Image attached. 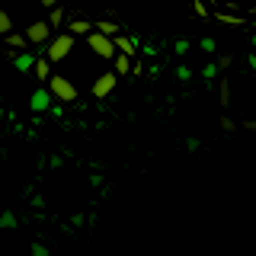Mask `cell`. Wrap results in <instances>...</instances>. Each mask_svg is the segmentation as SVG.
<instances>
[{
  "instance_id": "6da1fadb",
  "label": "cell",
  "mask_w": 256,
  "mask_h": 256,
  "mask_svg": "<svg viewBox=\"0 0 256 256\" xmlns=\"http://www.w3.org/2000/svg\"><path fill=\"white\" fill-rule=\"evenodd\" d=\"M70 52H74V36H68V32L52 36V42L45 45V61H48V64H58V61L68 58Z\"/></svg>"
},
{
  "instance_id": "7a4b0ae2",
  "label": "cell",
  "mask_w": 256,
  "mask_h": 256,
  "mask_svg": "<svg viewBox=\"0 0 256 256\" xmlns=\"http://www.w3.org/2000/svg\"><path fill=\"white\" fill-rule=\"evenodd\" d=\"M48 93H52V100H58V102H77V86L70 84L68 77H61V74H52L48 77V86H45Z\"/></svg>"
},
{
  "instance_id": "3957f363",
  "label": "cell",
  "mask_w": 256,
  "mask_h": 256,
  "mask_svg": "<svg viewBox=\"0 0 256 256\" xmlns=\"http://www.w3.org/2000/svg\"><path fill=\"white\" fill-rule=\"evenodd\" d=\"M22 36H26L29 48L32 45H48V42H52V26H48L45 20H36V22H29V26H26Z\"/></svg>"
},
{
  "instance_id": "277c9868",
  "label": "cell",
  "mask_w": 256,
  "mask_h": 256,
  "mask_svg": "<svg viewBox=\"0 0 256 256\" xmlns=\"http://www.w3.org/2000/svg\"><path fill=\"white\" fill-rule=\"evenodd\" d=\"M86 45H90V52L96 54V58H116V45H112V38L100 36L96 29L86 36Z\"/></svg>"
},
{
  "instance_id": "5b68a950",
  "label": "cell",
  "mask_w": 256,
  "mask_h": 256,
  "mask_svg": "<svg viewBox=\"0 0 256 256\" xmlns=\"http://www.w3.org/2000/svg\"><path fill=\"white\" fill-rule=\"evenodd\" d=\"M116 86H118V74L116 70H106V74H100L93 80V96L96 100H106V96H112Z\"/></svg>"
},
{
  "instance_id": "8992f818",
  "label": "cell",
  "mask_w": 256,
  "mask_h": 256,
  "mask_svg": "<svg viewBox=\"0 0 256 256\" xmlns=\"http://www.w3.org/2000/svg\"><path fill=\"white\" fill-rule=\"evenodd\" d=\"M112 45H116V54H125V58H132V61H134V54H138V38L125 36V32H118V36L112 38Z\"/></svg>"
},
{
  "instance_id": "52a82bcc",
  "label": "cell",
  "mask_w": 256,
  "mask_h": 256,
  "mask_svg": "<svg viewBox=\"0 0 256 256\" xmlns=\"http://www.w3.org/2000/svg\"><path fill=\"white\" fill-rule=\"evenodd\" d=\"M6 58L13 61V68H16V70H22V74H32V68H36V58H38V52H10Z\"/></svg>"
},
{
  "instance_id": "ba28073f",
  "label": "cell",
  "mask_w": 256,
  "mask_h": 256,
  "mask_svg": "<svg viewBox=\"0 0 256 256\" xmlns=\"http://www.w3.org/2000/svg\"><path fill=\"white\" fill-rule=\"evenodd\" d=\"M212 20L214 22H224V26H230V29H244L246 26L244 16H237V13H230V10H212Z\"/></svg>"
},
{
  "instance_id": "9c48e42d",
  "label": "cell",
  "mask_w": 256,
  "mask_h": 256,
  "mask_svg": "<svg viewBox=\"0 0 256 256\" xmlns=\"http://www.w3.org/2000/svg\"><path fill=\"white\" fill-rule=\"evenodd\" d=\"M29 106H32V112H45V109H52V93H48L45 86L32 90V96H29Z\"/></svg>"
},
{
  "instance_id": "30bf717a",
  "label": "cell",
  "mask_w": 256,
  "mask_h": 256,
  "mask_svg": "<svg viewBox=\"0 0 256 256\" xmlns=\"http://www.w3.org/2000/svg\"><path fill=\"white\" fill-rule=\"evenodd\" d=\"M32 77H36L38 84H48V77H52V64L45 61V54H38V58H36V68H32Z\"/></svg>"
},
{
  "instance_id": "8fae6325",
  "label": "cell",
  "mask_w": 256,
  "mask_h": 256,
  "mask_svg": "<svg viewBox=\"0 0 256 256\" xmlns=\"http://www.w3.org/2000/svg\"><path fill=\"white\" fill-rule=\"evenodd\" d=\"M93 29L100 32V36H106V38H116L118 32H122V26H118L116 20H100V22H93Z\"/></svg>"
},
{
  "instance_id": "7c38bea8",
  "label": "cell",
  "mask_w": 256,
  "mask_h": 256,
  "mask_svg": "<svg viewBox=\"0 0 256 256\" xmlns=\"http://www.w3.org/2000/svg\"><path fill=\"white\" fill-rule=\"evenodd\" d=\"M90 32H93L90 20H70L68 22V36H90Z\"/></svg>"
},
{
  "instance_id": "4fadbf2b",
  "label": "cell",
  "mask_w": 256,
  "mask_h": 256,
  "mask_svg": "<svg viewBox=\"0 0 256 256\" xmlns=\"http://www.w3.org/2000/svg\"><path fill=\"white\" fill-rule=\"evenodd\" d=\"M4 42L10 45V48H16V52H29V42H26V36H22V32H10V36H4Z\"/></svg>"
},
{
  "instance_id": "5bb4252c",
  "label": "cell",
  "mask_w": 256,
  "mask_h": 256,
  "mask_svg": "<svg viewBox=\"0 0 256 256\" xmlns=\"http://www.w3.org/2000/svg\"><path fill=\"white\" fill-rule=\"evenodd\" d=\"M218 102L221 109H230V80L221 77V86H218Z\"/></svg>"
},
{
  "instance_id": "9a60e30c",
  "label": "cell",
  "mask_w": 256,
  "mask_h": 256,
  "mask_svg": "<svg viewBox=\"0 0 256 256\" xmlns=\"http://www.w3.org/2000/svg\"><path fill=\"white\" fill-rule=\"evenodd\" d=\"M64 20H68V10H64V6L58 4V6H52V13H48V20H45V22H48V26H61Z\"/></svg>"
},
{
  "instance_id": "2e32d148",
  "label": "cell",
  "mask_w": 256,
  "mask_h": 256,
  "mask_svg": "<svg viewBox=\"0 0 256 256\" xmlns=\"http://www.w3.org/2000/svg\"><path fill=\"white\" fill-rule=\"evenodd\" d=\"M112 61H116V74H118V77H128V74H132V58H125V54H116Z\"/></svg>"
},
{
  "instance_id": "e0dca14e",
  "label": "cell",
  "mask_w": 256,
  "mask_h": 256,
  "mask_svg": "<svg viewBox=\"0 0 256 256\" xmlns=\"http://www.w3.org/2000/svg\"><path fill=\"white\" fill-rule=\"evenodd\" d=\"M13 32V16L6 10H0V36H10Z\"/></svg>"
},
{
  "instance_id": "ac0fdd59",
  "label": "cell",
  "mask_w": 256,
  "mask_h": 256,
  "mask_svg": "<svg viewBox=\"0 0 256 256\" xmlns=\"http://www.w3.org/2000/svg\"><path fill=\"white\" fill-rule=\"evenodd\" d=\"M192 13H196L198 20H208V16H212V10L205 6V0H192Z\"/></svg>"
},
{
  "instance_id": "d6986e66",
  "label": "cell",
  "mask_w": 256,
  "mask_h": 256,
  "mask_svg": "<svg viewBox=\"0 0 256 256\" xmlns=\"http://www.w3.org/2000/svg\"><path fill=\"white\" fill-rule=\"evenodd\" d=\"M189 48H192L189 38H176V42H173V54H180V58H182V54H189Z\"/></svg>"
},
{
  "instance_id": "ffe728a7",
  "label": "cell",
  "mask_w": 256,
  "mask_h": 256,
  "mask_svg": "<svg viewBox=\"0 0 256 256\" xmlns=\"http://www.w3.org/2000/svg\"><path fill=\"white\" fill-rule=\"evenodd\" d=\"M221 132H224V134H234V132H237V122H234L230 116H221Z\"/></svg>"
},
{
  "instance_id": "44dd1931",
  "label": "cell",
  "mask_w": 256,
  "mask_h": 256,
  "mask_svg": "<svg viewBox=\"0 0 256 256\" xmlns=\"http://www.w3.org/2000/svg\"><path fill=\"white\" fill-rule=\"evenodd\" d=\"M230 64H234V54H221V58L214 61V68H218V70H228Z\"/></svg>"
},
{
  "instance_id": "7402d4cb",
  "label": "cell",
  "mask_w": 256,
  "mask_h": 256,
  "mask_svg": "<svg viewBox=\"0 0 256 256\" xmlns=\"http://www.w3.org/2000/svg\"><path fill=\"white\" fill-rule=\"evenodd\" d=\"M202 77H205V80H214V77H218V68H214V61L202 68Z\"/></svg>"
},
{
  "instance_id": "603a6c76",
  "label": "cell",
  "mask_w": 256,
  "mask_h": 256,
  "mask_svg": "<svg viewBox=\"0 0 256 256\" xmlns=\"http://www.w3.org/2000/svg\"><path fill=\"white\" fill-rule=\"evenodd\" d=\"M176 80H192V70L186 68V64H180V68H176Z\"/></svg>"
},
{
  "instance_id": "cb8c5ba5",
  "label": "cell",
  "mask_w": 256,
  "mask_h": 256,
  "mask_svg": "<svg viewBox=\"0 0 256 256\" xmlns=\"http://www.w3.org/2000/svg\"><path fill=\"white\" fill-rule=\"evenodd\" d=\"M198 48H202V52H214L218 45H214V38H212V36H205L202 42H198Z\"/></svg>"
},
{
  "instance_id": "d4e9b609",
  "label": "cell",
  "mask_w": 256,
  "mask_h": 256,
  "mask_svg": "<svg viewBox=\"0 0 256 256\" xmlns=\"http://www.w3.org/2000/svg\"><path fill=\"white\" fill-rule=\"evenodd\" d=\"M244 128H246V132H253V134H256V118H246V122H244Z\"/></svg>"
},
{
  "instance_id": "484cf974",
  "label": "cell",
  "mask_w": 256,
  "mask_h": 256,
  "mask_svg": "<svg viewBox=\"0 0 256 256\" xmlns=\"http://www.w3.org/2000/svg\"><path fill=\"white\" fill-rule=\"evenodd\" d=\"M246 64H250V68L256 70V54H253V52H250V54H246Z\"/></svg>"
},
{
  "instance_id": "4316f807",
  "label": "cell",
  "mask_w": 256,
  "mask_h": 256,
  "mask_svg": "<svg viewBox=\"0 0 256 256\" xmlns=\"http://www.w3.org/2000/svg\"><path fill=\"white\" fill-rule=\"evenodd\" d=\"M38 4H42V6H48V10H52V6H58V0H38Z\"/></svg>"
},
{
  "instance_id": "83f0119b",
  "label": "cell",
  "mask_w": 256,
  "mask_h": 256,
  "mask_svg": "<svg viewBox=\"0 0 256 256\" xmlns=\"http://www.w3.org/2000/svg\"><path fill=\"white\" fill-rule=\"evenodd\" d=\"M4 118H6V112H4V109H0V125H4Z\"/></svg>"
},
{
  "instance_id": "f1b7e54d",
  "label": "cell",
  "mask_w": 256,
  "mask_h": 256,
  "mask_svg": "<svg viewBox=\"0 0 256 256\" xmlns=\"http://www.w3.org/2000/svg\"><path fill=\"white\" fill-rule=\"evenodd\" d=\"M253 45H256V32H253Z\"/></svg>"
},
{
  "instance_id": "f546056e",
  "label": "cell",
  "mask_w": 256,
  "mask_h": 256,
  "mask_svg": "<svg viewBox=\"0 0 256 256\" xmlns=\"http://www.w3.org/2000/svg\"><path fill=\"white\" fill-rule=\"evenodd\" d=\"M0 4H4V0H0Z\"/></svg>"
}]
</instances>
